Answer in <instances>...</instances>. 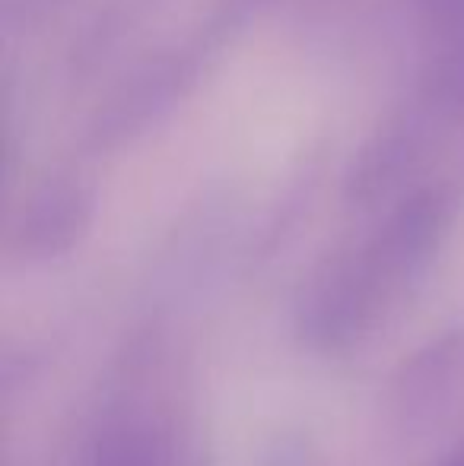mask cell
I'll return each mask as SVG.
<instances>
[{
  "label": "cell",
  "mask_w": 464,
  "mask_h": 466,
  "mask_svg": "<svg viewBox=\"0 0 464 466\" xmlns=\"http://www.w3.org/2000/svg\"><path fill=\"white\" fill-rule=\"evenodd\" d=\"M452 466H464V454H459V457H455V461H452Z\"/></svg>",
  "instance_id": "1"
}]
</instances>
